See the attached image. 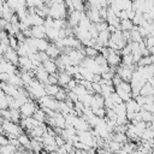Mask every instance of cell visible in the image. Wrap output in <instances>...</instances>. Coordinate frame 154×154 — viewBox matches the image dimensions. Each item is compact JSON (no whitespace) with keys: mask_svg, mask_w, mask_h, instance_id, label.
<instances>
[{"mask_svg":"<svg viewBox=\"0 0 154 154\" xmlns=\"http://www.w3.org/2000/svg\"><path fill=\"white\" fill-rule=\"evenodd\" d=\"M65 2H53L49 6V16L54 19H65L69 17V12H66Z\"/></svg>","mask_w":154,"mask_h":154,"instance_id":"6da1fadb","label":"cell"},{"mask_svg":"<svg viewBox=\"0 0 154 154\" xmlns=\"http://www.w3.org/2000/svg\"><path fill=\"white\" fill-rule=\"evenodd\" d=\"M37 108H38V107L36 106V102L32 101V100L24 102V103L20 106V108H19V109H20V113H22V118L32 117Z\"/></svg>","mask_w":154,"mask_h":154,"instance_id":"7a4b0ae2","label":"cell"},{"mask_svg":"<svg viewBox=\"0 0 154 154\" xmlns=\"http://www.w3.org/2000/svg\"><path fill=\"white\" fill-rule=\"evenodd\" d=\"M0 71L1 72H7V73H17L18 69H17V65L11 63L10 60H7L2 55L1 57V64H0Z\"/></svg>","mask_w":154,"mask_h":154,"instance_id":"3957f363","label":"cell"},{"mask_svg":"<svg viewBox=\"0 0 154 154\" xmlns=\"http://www.w3.org/2000/svg\"><path fill=\"white\" fill-rule=\"evenodd\" d=\"M132 72H134V70H131L130 66L123 65V64H120V65L118 66V69H117V73L120 76V78H122L123 81H128V82L131 81V78H132Z\"/></svg>","mask_w":154,"mask_h":154,"instance_id":"277c9868","label":"cell"},{"mask_svg":"<svg viewBox=\"0 0 154 154\" xmlns=\"http://www.w3.org/2000/svg\"><path fill=\"white\" fill-rule=\"evenodd\" d=\"M88 7L89 10L87 11V14L88 17L90 18V20L93 23H99V22H102V18H101V14H100V10L96 8V7H91L88 2Z\"/></svg>","mask_w":154,"mask_h":154,"instance_id":"5b68a950","label":"cell"},{"mask_svg":"<svg viewBox=\"0 0 154 154\" xmlns=\"http://www.w3.org/2000/svg\"><path fill=\"white\" fill-rule=\"evenodd\" d=\"M31 31H32V36L36 38H47V28L43 25H32L31 26Z\"/></svg>","mask_w":154,"mask_h":154,"instance_id":"8992f818","label":"cell"},{"mask_svg":"<svg viewBox=\"0 0 154 154\" xmlns=\"http://www.w3.org/2000/svg\"><path fill=\"white\" fill-rule=\"evenodd\" d=\"M81 17H82V11H78V10H75L73 12L69 13V17H67V22H69V25L70 26H76L79 24V20H81Z\"/></svg>","mask_w":154,"mask_h":154,"instance_id":"52a82bcc","label":"cell"},{"mask_svg":"<svg viewBox=\"0 0 154 154\" xmlns=\"http://www.w3.org/2000/svg\"><path fill=\"white\" fill-rule=\"evenodd\" d=\"M4 57H5L7 60H10L11 63H13L14 65L18 66V63H19V54L17 53V49H14V48H12V47H8V49L6 51V53L4 54Z\"/></svg>","mask_w":154,"mask_h":154,"instance_id":"ba28073f","label":"cell"},{"mask_svg":"<svg viewBox=\"0 0 154 154\" xmlns=\"http://www.w3.org/2000/svg\"><path fill=\"white\" fill-rule=\"evenodd\" d=\"M111 31L107 29V30H102L99 32V36H97V43L101 45L102 47H108V41L111 38Z\"/></svg>","mask_w":154,"mask_h":154,"instance_id":"9c48e42d","label":"cell"},{"mask_svg":"<svg viewBox=\"0 0 154 154\" xmlns=\"http://www.w3.org/2000/svg\"><path fill=\"white\" fill-rule=\"evenodd\" d=\"M18 66L22 69V70H31L34 69V65H32V60L28 57V55H24V57H19V63H18Z\"/></svg>","mask_w":154,"mask_h":154,"instance_id":"30bf717a","label":"cell"},{"mask_svg":"<svg viewBox=\"0 0 154 154\" xmlns=\"http://www.w3.org/2000/svg\"><path fill=\"white\" fill-rule=\"evenodd\" d=\"M34 43L35 47L38 49V52H46L51 45L46 38H36V37H34Z\"/></svg>","mask_w":154,"mask_h":154,"instance_id":"8fae6325","label":"cell"},{"mask_svg":"<svg viewBox=\"0 0 154 154\" xmlns=\"http://www.w3.org/2000/svg\"><path fill=\"white\" fill-rule=\"evenodd\" d=\"M71 78H72V76L69 75L66 71H59L58 72V79H59V85L60 87L65 88L67 85V83L71 81Z\"/></svg>","mask_w":154,"mask_h":154,"instance_id":"7c38bea8","label":"cell"},{"mask_svg":"<svg viewBox=\"0 0 154 154\" xmlns=\"http://www.w3.org/2000/svg\"><path fill=\"white\" fill-rule=\"evenodd\" d=\"M126 103V112H140L141 111V106L137 103V101L135 100V97H131L130 100L125 101Z\"/></svg>","mask_w":154,"mask_h":154,"instance_id":"4fadbf2b","label":"cell"},{"mask_svg":"<svg viewBox=\"0 0 154 154\" xmlns=\"http://www.w3.org/2000/svg\"><path fill=\"white\" fill-rule=\"evenodd\" d=\"M47 54L49 55V58H52V59H57L59 55H60V53H61V51H60V48L53 42V43H51L49 45V47L47 48Z\"/></svg>","mask_w":154,"mask_h":154,"instance_id":"5bb4252c","label":"cell"},{"mask_svg":"<svg viewBox=\"0 0 154 154\" xmlns=\"http://www.w3.org/2000/svg\"><path fill=\"white\" fill-rule=\"evenodd\" d=\"M18 152V147L8 143V144H4L0 147V154H17Z\"/></svg>","mask_w":154,"mask_h":154,"instance_id":"9a60e30c","label":"cell"},{"mask_svg":"<svg viewBox=\"0 0 154 154\" xmlns=\"http://www.w3.org/2000/svg\"><path fill=\"white\" fill-rule=\"evenodd\" d=\"M46 87V91L48 95H52V96H55L59 91H60V85L59 84H45Z\"/></svg>","mask_w":154,"mask_h":154,"instance_id":"2e32d148","label":"cell"},{"mask_svg":"<svg viewBox=\"0 0 154 154\" xmlns=\"http://www.w3.org/2000/svg\"><path fill=\"white\" fill-rule=\"evenodd\" d=\"M46 34H47V38L52 40L53 42L57 41L58 38H60V37H59V30L55 29V28H47Z\"/></svg>","mask_w":154,"mask_h":154,"instance_id":"e0dca14e","label":"cell"},{"mask_svg":"<svg viewBox=\"0 0 154 154\" xmlns=\"http://www.w3.org/2000/svg\"><path fill=\"white\" fill-rule=\"evenodd\" d=\"M0 108L1 109H6L10 108V102L7 99V94L1 89V94H0Z\"/></svg>","mask_w":154,"mask_h":154,"instance_id":"ac0fdd59","label":"cell"},{"mask_svg":"<svg viewBox=\"0 0 154 154\" xmlns=\"http://www.w3.org/2000/svg\"><path fill=\"white\" fill-rule=\"evenodd\" d=\"M141 95H144V96H148V95H154V89L152 87V84L149 82H147L142 88H141Z\"/></svg>","mask_w":154,"mask_h":154,"instance_id":"d6986e66","label":"cell"},{"mask_svg":"<svg viewBox=\"0 0 154 154\" xmlns=\"http://www.w3.org/2000/svg\"><path fill=\"white\" fill-rule=\"evenodd\" d=\"M134 22L131 19H122L120 20V30H131L134 28Z\"/></svg>","mask_w":154,"mask_h":154,"instance_id":"ffe728a7","label":"cell"},{"mask_svg":"<svg viewBox=\"0 0 154 154\" xmlns=\"http://www.w3.org/2000/svg\"><path fill=\"white\" fill-rule=\"evenodd\" d=\"M116 91L119 94V96H120L124 101H128V100H130V99L132 97V93L125 91V90H123V89H122V88H119V87H116Z\"/></svg>","mask_w":154,"mask_h":154,"instance_id":"44dd1931","label":"cell"},{"mask_svg":"<svg viewBox=\"0 0 154 154\" xmlns=\"http://www.w3.org/2000/svg\"><path fill=\"white\" fill-rule=\"evenodd\" d=\"M84 52H85V57H89V58H96V55H99L100 53L95 47H85Z\"/></svg>","mask_w":154,"mask_h":154,"instance_id":"7402d4cb","label":"cell"},{"mask_svg":"<svg viewBox=\"0 0 154 154\" xmlns=\"http://www.w3.org/2000/svg\"><path fill=\"white\" fill-rule=\"evenodd\" d=\"M122 64H123V65H128V66L135 64V61H134V54L130 53V54L123 55V57H122Z\"/></svg>","mask_w":154,"mask_h":154,"instance_id":"603a6c76","label":"cell"},{"mask_svg":"<svg viewBox=\"0 0 154 154\" xmlns=\"http://www.w3.org/2000/svg\"><path fill=\"white\" fill-rule=\"evenodd\" d=\"M0 113H1V118L11 120V118H12V114H11V109H10V108H6V109H1V111H0Z\"/></svg>","mask_w":154,"mask_h":154,"instance_id":"cb8c5ba5","label":"cell"},{"mask_svg":"<svg viewBox=\"0 0 154 154\" xmlns=\"http://www.w3.org/2000/svg\"><path fill=\"white\" fill-rule=\"evenodd\" d=\"M135 100L137 101V103H138L141 107L146 103V96H144V95H141V94H140V95H137V96L135 97Z\"/></svg>","mask_w":154,"mask_h":154,"instance_id":"d4e9b609","label":"cell"},{"mask_svg":"<svg viewBox=\"0 0 154 154\" xmlns=\"http://www.w3.org/2000/svg\"><path fill=\"white\" fill-rule=\"evenodd\" d=\"M10 143V138L7 137V135H0V144L4 146V144H8Z\"/></svg>","mask_w":154,"mask_h":154,"instance_id":"484cf974","label":"cell"},{"mask_svg":"<svg viewBox=\"0 0 154 154\" xmlns=\"http://www.w3.org/2000/svg\"><path fill=\"white\" fill-rule=\"evenodd\" d=\"M112 81H113V84H114V87H117V85H119V84H120V82H122L123 79L120 78V76H119L118 73H116V75L113 76V78H112Z\"/></svg>","mask_w":154,"mask_h":154,"instance_id":"4316f807","label":"cell"},{"mask_svg":"<svg viewBox=\"0 0 154 154\" xmlns=\"http://www.w3.org/2000/svg\"><path fill=\"white\" fill-rule=\"evenodd\" d=\"M93 89L95 90V93H100L101 94V84L99 82H93Z\"/></svg>","mask_w":154,"mask_h":154,"instance_id":"83f0119b","label":"cell"},{"mask_svg":"<svg viewBox=\"0 0 154 154\" xmlns=\"http://www.w3.org/2000/svg\"><path fill=\"white\" fill-rule=\"evenodd\" d=\"M150 129H153V130H154V118L152 119V126H150Z\"/></svg>","mask_w":154,"mask_h":154,"instance_id":"f1b7e54d","label":"cell"},{"mask_svg":"<svg viewBox=\"0 0 154 154\" xmlns=\"http://www.w3.org/2000/svg\"><path fill=\"white\" fill-rule=\"evenodd\" d=\"M153 78H154V76H153Z\"/></svg>","mask_w":154,"mask_h":154,"instance_id":"f546056e","label":"cell"}]
</instances>
